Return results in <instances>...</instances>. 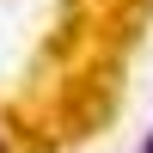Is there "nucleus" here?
<instances>
[{
  "mask_svg": "<svg viewBox=\"0 0 153 153\" xmlns=\"http://www.w3.org/2000/svg\"><path fill=\"white\" fill-rule=\"evenodd\" d=\"M141 153H153V129H147V141H141Z\"/></svg>",
  "mask_w": 153,
  "mask_h": 153,
  "instance_id": "f257e3e1",
  "label": "nucleus"
},
{
  "mask_svg": "<svg viewBox=\"0 0 153 153\" xmlns=\"http://www.w3.org/2000/svg\"><path fill=\"white\" fill-rule=\"evenodd\" d=\"M0 153H6V135H0Z\"/></svg>",
  "mask_w": 153,
  "mask_h": 153,
  "instance_id": "f03ea898",
  "label": "nucleus"
}]
</instances>
